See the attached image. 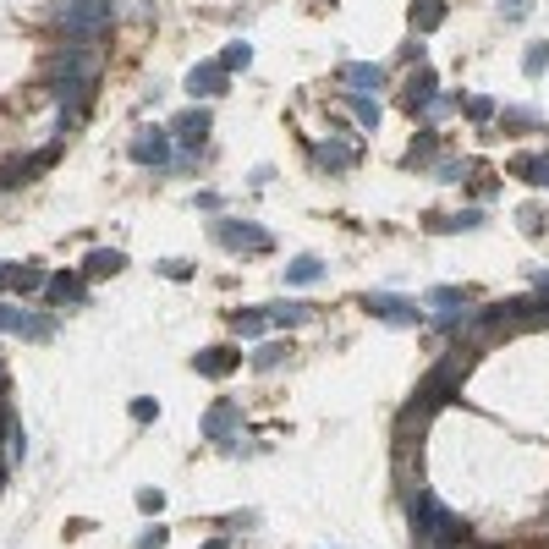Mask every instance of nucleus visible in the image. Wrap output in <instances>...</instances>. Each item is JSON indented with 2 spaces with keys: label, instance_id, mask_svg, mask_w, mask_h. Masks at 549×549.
<instances>
[{
  "label": "nucleus",
  "instance_id": "24",
  "mask_svg": "<svg viewBox=\"0 0 549 549\" xmlns=\"http://www.w3.org/2000/svg\"><path fill=\"white\" fill-rule=\"evenodd\" d=\"M286 358H292V340H264V347L253 352V368H264V374H269V368H281Z\"/></svg>",
  "mask_w": 549,
  "mask_h": 549
},
{
  "label": "nucleus",
  "instance_id": "40",
  "mask_svg": "<svg viewBox=\"0 0 549 549\" xmlns=\"http://www.w3.org/2000/svg\"><path fill=\"white\" fill-rule=\"evenodd\" d=\"M203 549H231V544H226V538H209V544H203Z\"/></svg>",
  "mask_w": 549,
  "mask_h": 549
},
{
  "label": "nucleus",
  "instance_id": "30",
  "mask_svg": "<svg viewBox=\"0 0 549 549\" xmlns=\"http://www.w3.org/2000/svg\"><path fill=\"white\" fill-rule=\"evenodd\" d=\"M220 66H226V72H247V66H253V44H242V39H237V44L220 55Z\"/></svg>",
  "mask_w": 549,
  "mask_h": 549
},
{
  "label": "nucleus",
  "instance_id": "1",
  "mask_svg": "<svg viewBox=\"0 0 549 549\" xmlns=\"http://www.w3.org/2000/svg\"><path fill=\"white\" fill-rule=\"evenodd\" d=\"M478 363V352L472 347H456V352H445L429 374H423V385H418V395L423 401H434V406H445L451 395H461V379H467V368Z\"/></svg>",
  "mask_w": 549,
  "mask_h": 549
},
{
  "label": "nucleus",
  "instance_id": "32",
  "mask_svg": "<svg viewBox=\"0 0 549 549\" xmlns=\"http://www.w3.org/2000/svg\"><path fill=\"white\" fill-rule=\"evenodd\" d=\"M23 324H28V308H17V302H6V297H0V330L23 335Z\"/></svg>",
  "mask_w": 549,
  "mask_h": 549
},
{
  "label": "nucleus",
  "instance_id": "3",
  "mask_svg": "<svg viewBox=\"0 0 549 549\" xmlns=\"http://www.w3.org/2000/svg\"><path fill=\"white\" fill-rule=\"evenodd\" d=\"M363 308L374 313V319H385V324H395V330H418L429 313L418 308V297H401V292H368L363 297Z\"/></svg>",
  "mask_w": 549,
  "mask_h": 549
},
{
  "label": "nucleus",
  "instance_id": "5",
  "mask_svg": "<svg viewBox=\"0 0 549 549\" xmlns=\"http://www.w3.org/2000/svg\"><path fill=\"white\" fill-rule=\"evenodd\" d=\"M215 242L231 247V253H269V231L253 226V220H215Z\"/></svg>",
  "mask_w": 549,
  "mask_h": 549
},
{
  "label": "nucleus",
  "instance_id": "7",
  "mask_svg": "<svg viewBox=\"0 0 549 549\" xmlns=\"http://www.w3.org/2000/svg\"><path fill=\"white\" fill-rule=\"evenodd\" d=\"M126 154H132L137 165H154V171H160V165L171 160V132H160V126H144V132L132 137V149H126Z\"/></svg>",
  "mask_w": 549,
  "mask_h": 549
},
{
  "label": "nucleus",
  "instance_id": "38",
  "mask_svg": "<svg viewBox=\"0 0 549 549\" xmlns=\"http://www.w3.org/2000/svg\"><path fill=\"white\" fill-rule=\"evenodd\" d=\"M160 274H171V281H187V274H192V264H181V258H165V264H160Z\"/></svg>",
  "mask_w": 549,
  "mask_h": 549
},
{
  "label": "nucleus",
  "instance_id": "13",
  "mask_svg": "<svg viewBox=\"0 0 549 549\" xmlns=\"http://www.w3.org/2000/svg\"><path fill=\"white\" fill-rule=\"evenodd\" d=\"M176 137L198 154V149H203V137H209V110H203V105H198V110H181V116H176Z\"/></svg>",
  "mask_w": 549,
  "mask_h": 549
},
{
  "label": "nucleus",
  "instance_id": "18",
  "mask_svg": "<svg viewBox=\"0 0 549 549\" xmlns=\"http://www.w3.org/2000/svg\"><path fill=\"white\" fill-rule=\"evenodd\" d=\"M121 269H126V253H121V247H94L88 264H83L88 281H99V274H121Z\"/></svg>",
  "mask_w": 549,
  "mask_h": 549
},
{
  "label": "nucleus",
  "instance_id": "29",
  "mask_svg": "<svg viewBox=\"0 0 549 549\" xmlns=\"http://www.w3.org/2000/svg\"><path fill=\"white\" fill-rule=\"evenodd\" d=\"M264 324H269V313H258V308H247V313L237 308V313H231V330H237V335H264Z\"/></svg>",
  "mask_w": 549,
  "mask_h": 549
},
{
  "label": "nucleus",
  "instance_id": "15",
  "mask_svg": "<svg viewBox=\"0 0 549 549\" xmlns=\"http://www.w3.org/2000/svg\"><path fill=\"white\" fill-rule=\"evenodd\" d=\"M434 160H440V137H434V132H418V137L406 144V154H401L406 171H423V165H434Z\"/></svg>",
  "mask_w": 549,
  "mask_h": 549
},
{
  "label": "nucleus",
  "instance_id": "10",
  "mask_svg": "<svg viewBox=\"0 0 549 549\" xmlns=\"http://www.w3.org/2000/svg\"><path fill=\"white\" fill-rule=\"evenodd\" d=\"M226 66L220 60H203V66H192V72H187V94L192 99H215V94H226Z\"/></svg>",
  "mask_w": 549,
  "mask_h": 549
},
{
  "label": "nucleus",
  "instance_id": "36",
  "mask_svg": "<svg viewBox=\"0 0 549 549\" xmlns=\"http://www.w3.org/2000/svg\"><path fill=\"white\" fill-rule=\"evenodd\" d=\"M160 506H165V495H160V489H137V511H149V516H160Z\"/></svg>",
  "mask_w": 549,
  "mask_h": 549
},
{
  "label": "nucleus",
  "instance_id": "25",
  "mask_svg": "<svg viewBox=\"0 0 549 549\" xmlns=\"http://www.w3.org/2000/svg\"><path fill=\"white\" fill-rule=\"evenodd\" d=\"M423 302H429V308H467L472 292H467V286H434V292H423Z\"/></svg>",
  "mask_w": 549,
  "mask_h": 549
},
{
  "label": "nucleus",
  "instance_id": "39",
  "mask_svg": "<svg viewBox=\"0 0 549 549\" xmlns=\"http://www.w3.org/2000/svg\"><path fill=\"white\" fill-rule=\"evenodd\" d=\"M253 522H258L253 511H237V516H226V527H231V533H242V527H253Z\"/></svg>",
  "mask_w": 549,
  "mask_h": 549
},
{
  "label": "nucleus",
  "instance_id": "19",
  "mask_svg": "<svg viewBox=\"0 0 549 549\" xmlns=\"http://www.w3.org/2000/svg\"><path fill=\"white\" fill-rule=\"evenodd\" d=\"M506 171H511V176H522V181H538V187H549V154H516Z\"/></svg>",
  "mask_w": 549,
  "mask_h": 549
},
{
  "label": "nucleus",
  "instance_id": "27",
  "mask_svg": "<svg viewBox=\"0 0 549 549\" xmlns=\"http://www.w3.org/2000/svg\"><path fill=\"white\" fill-rule=\"evenodd\" d=\"M347 105H352V116H358L368 132L379 126V99H368V94H358V88H352V94H347Z\"/></svg>",
  "mask_w": 549,
  "mask_h": 549
},
{
  "label": "nucleus",
  "instance_id": "34",
  "mask_svg": "<svg viewBox=\"0 0 549 549\" xmlns=\"http://www.w3.org/2000/svg\"><path fill=\"white\" fill-rule=\"evenodd\" d=\"M154 418H160V406H154L149 395H137V401H132V423H154Z\"/></svg>",
  "mask_w": 549,
  "mask_h": 549
},
{
  "label": "nucleus",
  "instance_id": "41",
  "mask_svg": "<svg viewBox=\"0 0 549 549\" xmlns=\"http://www.w3.org/2000/svg\"><path fill=\"white\" fill-rule=\"evenodd\" d=\"M0 489H6V461H0Z\"/></svg>",
  "mask_w": 549,
  "mask_h": 549
},
{
  "label": "nucleus",
  "instance_id": "23",
  "mask_svg": "<svg viewBox=\"0 0 549 549\" xmlns=\"http://www.w3.org/2000/svg\"><path fill=\"white\" fill-rule=\"evenodd\" d=\"M44 286H50V274L39 264H12V292L28 297V292H44Z\"/></svg>",
  "mask_w": 549,
  "mask_h": 549
},
{
  "label": "nucleus",
  "instance_id": "11",
  "mask_svg": "<svg viewBox=\"0 0 549 549\" xmlns=\"http://www.w3.org/2000/svg\"><path fill=\"white\" fill-rule=\"evenodd\" d=\"M44 297H50L55 308H83V297H88V274H50Z\"/></svg>",
  "mask_w": 549,
  "mask_h": 549
},
{
  "label": "nucleus",
  "instance_id": "9",
  "mask_svg": "<svg viewBox=\"0 0 549 549\" xmlns=\"http://www.w3.org/2000/svg\"><path fill=\"white\" fill-rule=\"evenodd\" d=\"M242 368V352H231V347H203V352H192V374H203V379H226V374H237Z\"/></svg>",
  "mask_w": 549,
  "mask_h": 549
},
{
  "label": "nucleus",
  "instance_id": "4",
  "mask_svg": "<svg viewBox=\"0 0 549 549\" xmlns=\"http://www.w3.org/2000/svg\"><path fill=\"white\" fill-rule=\"evenodd\" d=\"M401 105H406V116H445V110H456L461 99H445V94L434 88V72L423 66V72H412V83H406Z\"/></svg>",
  "mask_w": 549,
  "mask_h": 549
},
{
  "label": "nucleus",
  "instance_id": "17",
  "mask_svg": "<svg viewBox=\"0 0 549 549\" xmlns=\"http://www.w3.org/2000/svg\"><path fill=\"white\" fill-rule=\"evenodd\" d=\"M434 237H456V231H484V209H461V215H434L429 220Z\"/></svg>",
  "mask_w": 549,
  "mask_h": 549
},
{
  "label": "nucleus",
  "instance_id": "26",
  "mask_svg": "<svg viewBox=\"0 0 549 549\" xmlns=\"http://www.w3.org/2000/svg\"><path fill=\"white\" fill-rule=\"evenodd\" d=\"M472 171H484L478 160H434V181H467Z\"/></svg>",
  "mask_w": 549,
  "mask_h": 549
},
{
  "label": "nucleus",
  "instance_id": "42",
  "mask_svg": "<svg viewBox=\"0 0 549 549\" xmlns=\"http://www.w3.org/2000/svg\"><path fill=\"white\" fill-rule=\"evenodd\" d=\"M0 395H6V368H0Z\"/></svg>",
  "mask_w": 549,
  "mask_h": 549
},
{
  "label": "nucleus",
  "instance_id": "28",
  "mask_svg": "<svg viewBox=\"0 0 549 549\" xmlns=\"http://www.w3.org/2000/svg\"><path fill=\"white\" fill-rule=\"evenodd\" d=\"M461 110H467V121H478V126H484V121H495V116H500V105H495V99H484V94H472V99H461Z\"/></svg>",
  "mask_w": 549,
  "mask_h": 549
},
{
  "label": "nucleus",
  "instance_id": "35",
  "mask_svg": "<svg viewBox=\"0 0 549 549\" xmlns=\"http://www.w3.org/2000/svg\"><path fill=\"white\" fill-rule=\"evenodd\" d=\"M165 538H171V527H144V533H137V544H132V549H160Z\"/></svg>",
  "mask_w": 549,
  "mask_h": 549
},
{
  "label": "nucleus",
  "instance_id": "22",
  "mask_svg": "<svg viewBox=\"0 0 549 549\" xmlns=\"http://www.w3.org/2000/svg\"><path fill=\"white\" fill-rule=\"evenodd\" d=\"M308 319H313L308 302H269V324H281V330H297V324H308Z\"/></svg>",
  "mask_w": 549,
  "mask_h": 549
},
{
  "label": "nucleus",
  "instance_id": "33",
  "mask_svg": "<svg viewBox=\"0 0 549 549\" xmlns=\"http://www.w3.org/2000/svg\"><path fill=\"white\" fill-rule=\"evenodd\" d=\"M544 66H549V44H527V55H522V72H527V78H544Z\"/></svg>",
  "mask_w": 549,
  "mask_h": 549
},
{
  "label": "nucleus",
  "instance_id": "16",
  "mask_svg": "<svg viewBox=\"0 0 549 549\" xmlns=\"http://www.w3.org/2000/svg\"><path fill=\"white\" fill-rule=\"evenodd\" d=\"M340 78H347L358 94H368V88H385V66H374V60H347V66H340Z\"/></svg>",
  "mask_w": 549,
  "mask_h": 549
},
{
  "label": "nucleus",
  "instance_id": "8",
  "mask_svg": "<svg viewBox=\"0 0 549 549\" xmlns=\"http://www.w3.org/2000/svg\"><path fill=\"white\" fill-rule=\"evenodd\" d=\"M237 429H242V406L237 401H215L209 412H203V440H220L226 445Z\"/></svg>",
  "mask_w": 549,
  "mask_h": 549
},
{
  "label": "nucleus",
  "instance_id": "21",
  "mask_svg": "<svg viewBox=\"0 0 549 549\" xmlns=\"http://www.w3.org/2000/svg\"><path fill=\"white\" fill-rule=\"evenodd\" d=\"M445 23V0H412V28L418 33H434Z\"/></svg>",
  "mask_w": 549,
  "mask_h": 549
},
{
  "label": "nucleus",
  "instance_id": "31",
  "mask_svg": "<svg viewBox=\"0 0 549 549\" xmlns=\"http://www.w3.org/2000/svg\"><path fill=\"white\" fill-rule=\"evenodd\" d=\"M50 335H55V319H50V313H28L23 340H50Z\"/></svg>",
  "mask_w": 549,
  "mask_h": 549
},
{
  "label": "nucleus",
  "instance_id": "14",
  "mask_svg": "<svg viewBox=\"0 0 549 549\" xmlns=\"http://www.w3.org/2000/svg\"><path fill=\"white\" fill-rule=\"evenodd\" d=\"M324 281V258L319 253H297L286 264V286H319Z\"/></svg>",
  "mask_w": 549,
  "mask_h": 549
},
{
  "label": "nucleus",
  "instance_id": "12",
  "mask_svg": "<svg viewBox=\"0 0 549 549\" xmlns=\"http://www.w3.org/2000/svg\"><path fill=\"white\" fill-rule=\"evenodd\" d=\"M313 165L340 176V171H352L358 165V144H313Z\"/></svg>",
  "mask_w": 549,
  "mask_h": 549
},
{
  "label": "nucleus",
  "instance_id": "20",
  "mask_svg": "<svg viewBox=\"0 0 549 549\" xmlns=\"http://www.w3.org/2000/svg\"><path fill=\"white\" fill-rule=\"evenodd\" d=\"M495 121H500L506 132H538V126H544V116H538V110H527V105H506Z\"/></svg>",
  "mask_w": 549,
  "mask_h": 549
},
{
  "label": "nucleus",
  "instance_id": "6",
  "mask_svg": "<svg viewBox=\"0 0 549 549\" xmlns=\"http://www.w3.org/2000/svg\"><path fill=\"white\" fill-rule=\"evenodd\" d=\"M434 401H423V395H412L406 406H401V418H395V445H412V440H418L423 429H429V418H434Z\"/></svg>",
  "mask_w": 549,
  "mask_h": 549
},
{
  "label": "nucleus",
  "instance_id": "2",
  "mask_svg": "<svg viewBox=\"0 0 549 549\" xmlns=\"http://www.w3.org/2000/svg\"><path fill=\"white\" fill-rule=\"evenodd\" d=\"M60 23L78 44H94L110 28V0H60Z\"/></svg>",
  "mask_w": 549,
  "mask_h": 549
},
{
  "label": "nucleus",
  "instance_id": "37",
  "mask_svg": "<svg viewBox=\"0 0 549 549\" xmlns=\"http://www.w3.org/2000/svg\"><path fill=\"white\" fill-rule=\"evenodd\" d=\"M500 12H506V23H522L533 12V0H500Z\"/></svg>",
  "mask_w": 549,
  "mask_h": 549
}]
</instances>
